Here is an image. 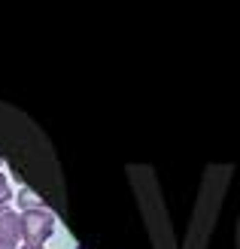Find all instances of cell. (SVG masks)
I'll use <instances>...</instances> for the list:
<instances>
[{
    "instance_id": "1",
    "label": "cell",
    "mask_w": 240,
    "mask_h": 249,
    "mask_svg": "<svg viewBox=\"0 0 240 249\" xmlns=\"http://www.w3.org/2000/svg\"><path fill=\"white\" fill-rule=\"evenodd\" d=\"M21 240L28 243V246H43L49 237H52V231H55V216H52V210H28V213H21Z\"/></svg>"
},
{
    "instance_id": "2",
    "label": "cell",
    "mask_w": 240,
    "mask_h": 249,
    "mask_svg": "<svg viewBox=\"0 0 240 249\" xmlns=\"http://www.w3.org/2000/svg\"><path fill=\"white\" fill-rule=\"evenodd\" d=\"M21 243V219L12 207L0 210V249H18Z\"/></svg>"
},
{
    "instance_id": "3",
    "label": "cell",
    "mask_w": 240,
    "mask_h": 249,
    "mask_svg": "<svg viewBox=\"0 0 240 249\" xmlns=\"http://www.w3.org/2000/svg\"><path fill=\"white\" fill-rule=\"evenodd\" d=\"M18 207H21V213H28V210H40L43 207V197L31 192V189H21L18 192Z\"/></svg>"
},
{
    "instance_id": "4",
    "label": "cell",
    "mask_w": 240,
    "mask_h": 249,
    "mask_svg": "<svg viewBox=\"0 0 240 249\" xmlns=\"http://www.w3.org/2000/svg\"><path fill=\"white\" fill-rule=\"evenodd\" d=\"M9 201H12L9 182H6V177H3V173H0V210H3V207H9Z\"/></svg>"
},
{
    "instance_id": "5",
    "label": "cell",
    "mask_w": 240,
    "mask_h": 249,
    "mask_svg": "<svg viewBox=\"0 0 240 249\" xmlns=\"http://www.w3.org/2000/svg\"><path fill=\"white\" fill-rule=\"evenodd\" d=\"M18 249H43V246H28V243H24V246H18Z\"/></svg>"
},
{
    "instance_id": "6",
    "label": "cell",
    "mask_w": 240,
    "mask_h": 249,
    "mask_svg": "<svg viewBox=\"0 0 240 249\" xmlns=\"http://www.w3.org/2000/svg\"><path fill=\"white\" fill-rule=\"evenodd\" d=\"M237 249H240V222H237Z\"/></svg>"
},
{
    "instance_id": "7",
    "label": "cell",
    "mask_w": 240,
    "mask_h": 249,
    "mask_svg": "<svg viewBox=\"0 0 240 249\" xmlns=\"http://www.w3.org/2000/svg\"><path fill=\"white\" fill-rule=\"evenodd\" d=\"M0 164H3V155H0Z\"/></svg>"
}]
</instances>
